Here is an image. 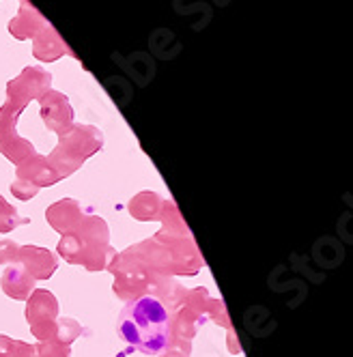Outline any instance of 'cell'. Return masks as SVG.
<instances>
[{
    "label": "cell",
    "instance_id": "obj_1",
    "mask_svg": "<svg viewBox=\"0 0 353 357\" xmlns=\"http://www.w3.org/2000/svg\"><path fill=\"white\" fill-rule=\"evenodd\" d=\"M119 334L134 349L160 355L168 344V312L156 297H138L119 314Z\"/></svg>",
    "mask_w": 353,
    "mask_h": 357
}]
</instances>
